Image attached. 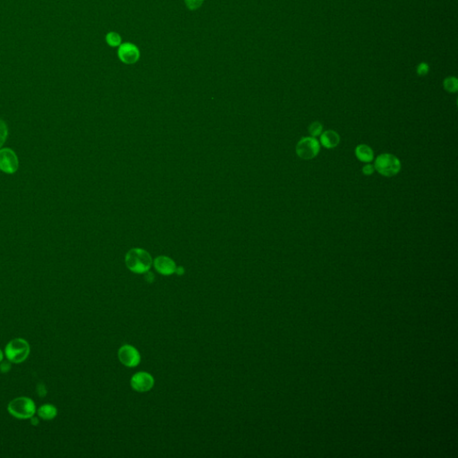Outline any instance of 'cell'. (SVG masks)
<instances>
[{"mask_svg":"<svg viewBox=\"0 0 458 458\" xmlns=\"http://www.w3.org/2000/svg\"><path fill=\"white\" fill-rule=\"evenodd\" d=\"M118 57L125 64H134L139 59V50L131 43H125L120 46Z\"/></svg>","mask_w":458,"mask_h":458,"instance_id":"cell-9","label":"cell"},{"mask_svg":"<svg viewBox=\"0 0 458 458\" xmlns=\"http://www.w3.org/2000/svg\"><path fill=\"white\" fill-rule=\"evenodd\" d=\"M354 153L360 161L370 163L373 160L374 152L372 149L366 144H360L355 148Z\"/></svg>","mask_w":458,"mask_h":458,"instance_id":"cell-12","label":"cell"},{"mask_svg":"<svg viewBox=\"0 0 458 458\" xmlns=\"http://www.w3.org/2000/svg\"><path fill=\"white\" fill-rule=\"evenodd\" d=\"M308 130H309L310 135L313 137H317L322 134L323 126L319 122H314L313 124H311Z\"/></svg>","mask_w":458,"mask_h":458,"instance_id":"cell-15","label":"cell"},{"mask_svg":"<svg viewBox=\"0 0 458 458\" xmlns=\"http://www.w3.org/2000/svg\"><path fill=\"white\" fill-rule=\"evenodd\" d=\"M374 170H375L374 166L368 163V164L365 165L364 168H363V173H364L365 175H371V174H373Z\"/></svg>","mask_w":458,"mask_h":458,"instance_id":"cell-19","label":"cell"},{"mask_svg":"<svg viewBox=\"0 0 458 458\" xmlns=\"http://www.w3.org/2000/svg\"><path fill=\"white\" fill-rule=\"evenodd\" d=\"M30 354V345L23 339H13L5 346V355L7 359L15 364H20L28 357Z\"/></svg>","mask_w":458,"mask_h":458,"instance_id":"cell-3","label":"cell"},{"mask_svg":"<svg viewBox=\"0 0 458 458\" xmlns=\"http://www.w3.org/2000/svg\"><path fill=\"white\" fill-rule=\"evenodd\" d=\"M19 169V160L15 151L9 148L0 149V170L5 174H13Z\"/></svg>","mask_w":458,"mask_h":458,"instance_id":"cell-6","label":"cell"},{"mask_svg":"<svg viewBox=\"0 0 458 458\" xmlns=\"http://www.w3.org/2000/svg\"><path fill=\"white\" fill-rule=\"evenodd\" d=\"M374 169L386 177H391L399 174L401 170V162L396 156L389 153L379 155L375 160Z\"/></svg>","mask_w":458,"mask_h":458,"instance_id":"cell-2","label":"cell"},{"mask_svg":"<svg viewBox=\"0 0 458 458\" xmlns=\"http://www.w3.org/2000/svg\"><path fill=\"white\" fill-rule=\"evenodd\" d=\"M445 89L449 92H455L458 90V81L455 78H448L444 83Z\"/></svg>","mask_w":458,"mask_h":458,"instance_id":"cell-17","label":"cell"},{"mask_svg":"<svg viewBox=\"0 0 458 458\" xmlns=\"http://www.w3.org/2000/svg\"><path fill=\"white\" fill-rule=\"evenodd\" d=\"M153 279H154L153 275L151 274V273H147V275H146V280H147V281H149V282H152V281H153Z\"/></svg>","mask_w":458,"mask_h":458,"instance_id":"cell-22","label":"cell"},{"mask_svg":"<svg viewBox=\"0 0 458 458\" xmlns=\"http://www.w3.org/2000/svg\"><path fill=\"white\" fill-rule=\"evenodd\" d=\"M57 408L52 404H44L38 410V415L44 420H52L57 415Z\"/></svg>","mask_w":458,"mask_h":458,"instance_id":"cell-13","label":"cell"},{"mask_svg":"<svg viewBox=\"0 0 458 458\" xmlns=\"http://www.w3.org/2000/svg\"><path fill=\"white\" fill-rule=\"evenodd\" d=\"M340 143L339 134L332 130H329L320 135V143L326 149H334Z\"/></svg>","mask_w":458,"mask_h":458,"instance_id":"cell-11","label":"cell"},{"mask_svg":"<svg viewBox=\"0 0 458 458\" xmlns=\"http://www.w3.org/2000/svg\"><path fill=\"white\" fill-rule=\"evenodd\" d=\"M107 41L110 46L115 47V46L120 45L121 38H120L119 34H117L115 32H110V33L107 35Z\"/></svg>","mask_w":458,"mask_h":458,"instance_id":"cell-16","label":"cell"},{"mask_svg":"<svg viewBox=\"0 0 458 458\" xmlns=\"http://www.w3.org/2000/svg\"><path fill=\"white\" fill-rule=\"evenodd\" d=\"M154 386V378L147 372H138L131 378V387L137 392H147Z\"/></svg>","mask_w":458,"mask_h":458,"instance_id":"cell-7","label":"cell"},{"mask_svg":"<svg viewBox=\"0 0 458 458\" xmlns=\"http://www.w3.org/2000/svg\"><path fill=\"white\" fill-rule=\"evenodd\" d=\"M8 137V127L4 120L0 119V149Z\"/></svg>","mask_w":458,"mask_h":458,"instance_id":"cell-14","label":"cell"},{"mask_svg":"<svg viewBox=\"0 0 458 458\" xmlns=\"http://www.w3.org/2000/svg\"><path fill=\"white\" fill-rule=\"evenodd\" d=\"M9 413L16 418H31L36 412L35 403L28 398H17L12 400L8 404Z\"/></svg>","mask_w":458,"mask_h":458,"instance_id":"cell-4","label":"cell"},{"mask_svg":"<svg viewBox=\"0 0 458 458\" xmlns=\"http://www.w3.org/2000/svg\"><path fill=\"white\" fill-rule=\"evenodd\" d=\"M118 358L120 362L127 367H136L141 362V355L136 349L129 345H123L118 351Z\"/></svg>","mask_w":458,"mask_h":458,"instance_id":"cell-8","label":"cell"},{"mask_svg":"<svg viewBox=\"0 0 458 458\" xmlns=\"http://www.w3.org/2000/svg\"><path fill=\"white\" fill-rule=\"evenodd\" d=\"M11 369V364L10 363H7V362H4L2 364H0V371L2 372H8L10 371Z\"/></svg>","mask_w":458,"mask_h":458,"instance_id":"cell-20","label":"cell"},{"mask_svg":"<svg viewBox=\"0 0 458 458\" xmlns=\"http://www.w3.org/2000/svg\"><path fill=\"white\" fill-rule=\"evenodd\" d=\"M175 272H177V274L182 275L184 273V269L180 267L178 269H175Z\"/></svg>","mask_w":458,"mask_h":458,"instance_id":"cell-24","label":"cell"},{"mask_svg":"<svg viewBox=\"0 0 458 458\" xmlns=\"http://www.w3.org/2000/svg\"><path fill=\"white\" fill-rule=\"evenodd\" d=\"M37 392H38L40 397H45L46 394H47L45 386H44L43 384H40V385L37 387Z\"/></svg>","mask_w":458,"mask_h":458,"instance_id":"cell-21","label":"cell"},{"mask_svg":"<svg viewBox=\"0 0 458 458\" xmlns=\"http://www.w3.org/2000/svg\"><path fill=\"white\" fill-rule=\"evenodd\" d=\"M320 145L315 137L309 136L300 140L296 145V154L303 160H313L319 154Z\"/></svg>","mask_w":458,"mask_h":458,"instance_id":"cell-5","label":"cell"},{"mask_svg":"<svg viewBox=\"0 0 458 458\" xmlns=\"http://www.w3.org/2000/svg\"><path fill=\"white\" fill-rule=\"evenodd\" d=\"M2 359H3V354H2V352H1V350H0V362L2 361Z\"/></svg>","mask_w":458,"mask_h":458,"instance_id":"cell-25","label":"cell"},{"mask_svg":"<svg viewBox=\"0 0 458 458\" xmlns=\"http://www.w3.org/2000/svg\"><path fill=\"white\" fill-rule=\"evenodd\" d=\"M125 264L127 268L137 274L146 273L151 267L152 259L149 253L139 248L129 251L125 256Z\"/></svg>","mask_w":458,"mask_h":458,"instance_id":"cell-1","label":"cell"},{"mask_svg":"<svg viewBox=\"0 0 458 458\" xmlns=\"http://www.w3.org/2000/svg\"><path fill=\"white\" fill-rule=\"evenodd\" d=\"M155 269L160 274L170 276L175 272L176 265L173 259L166 256H160L154 260Z\"/></svg>","mask_w":458,"mask_h":458,"instance_id":"cell-10","label":"cell"},{"mask_svg":"<svg viewBox=\"0 0 458 458\" xmlns=\"http://www.w3.org/2000/svg\"><path fill=\"white\" fill-rule=\"evenodd\" d=\"M31 423H32V424L36 425V424H39V420L36 418V417H34V416H32V417H31Z\"/></svg>","mask_w":458,"mask_h":458,"instance_id":"cell-23","label":"cell"},{"mask_svg":"<svg viewBox=\"0 0 458 458\" xmlns=\"http://www.w3.org/2000/svg\"><path fill=\"white\" fill-rule=\"evenodd\" d=\"M184 1L186 3V5L188 6V8L192 9V10L199 8L200 6L202 5V3H203V0H184Z\"/></svg>","mask_w":458,"mask_h":458,"instance_id":"cell-18","label":"cell"}]
</instances>
